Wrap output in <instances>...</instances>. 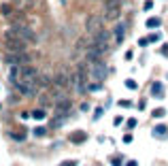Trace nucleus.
I'll use <instances>...</instances> for the list:
<instances>
[{
	"label": "nucleus",
	"instance_id": "18",
	"mask_svg": "<svg viewBox=\"0 0 168 166\" xmlns=\"http://www.w3.org/2000/svg\"><path fill=\"white\" fill-rule=\"evenodd\" d=\"M162 115H164V109H156L153 111V117H162Z\"/></svg>",
	"mask_w": 168,
	"mask_h": 166
},
{
	"label": "nucleus",
	"instance_id": "20",
	"mask_svg": "<svg viewBox=\"0 0 168 166\" xmlns=\"http://www.w3.org/2000/svg\"><path fill=\"white\" fill-rule=\"evenodd\" d=\"M119 107H132V102H130V100H121Z\"/></svg>",
	"mask_w": 168,
	"mask_h": 166
},
{
	"label": "nucleus",
	"instance_id": "19",
	"mask_svg": "<svg viewBox=\"0 0 168 166\" xmlns=\"http://www.w3.org/2000/svg\"><path fill=\"white\" fill-rule=\"evenodd\" d=\"M60 166H77V162H74V160H66V162H62Z\"/></svg>",
	"mask_w": 168,
	"mask_h": 166
},
{
	"label": "nucleus",
	"instance_id": "5",
	"mask_svg": "<svg viewBox=\"0 0 168 166\" xmlns=\"http://www.w3.org/2000/svg\"><path fill=\"white\" fill-rule=\"evenodd\" d=\"M7 64H11V66H24V64H30V56L26 53V51H9L7 53Z\"/></svg>",
	"mask_w": 168,
	"mask_h": 166
},
{
	"label": "nucleus",
	"instance_id": "21",
	"mask_svg": "<svg viewBox=\"0 0 168 166\" xmlns=\"http://www.w3.org/2000/svg\"><path fill=\"white\" fill-rule=\"evenodd\" d=\"M2 13H4V15H9V13H11V7H7V4H4V7H2Z\"/></svg>",
	"mask_w": 168,
	"mask_h": 166
},
{
	"label": "nucleus",
	"instance_id": "6",
	"mask_svg": "<svg viewBox=\"0 0 168 166\" xmlns=\"http://www.w3.org/2000/svg\"><path fill=\"white\" fill-rule=\"evenodd\" d=\"M92 36H94V45H98V47L104 49V51H108L111 41H113V36H115V34H111V32H107V30L102 28L100 32H96V34H92Z\"/></svg>",
	"mask_w": 168,
	"mask_h": 166
},
{
	"label": "nucleus",
	"instance_id": "3",
	"mask_svg": "<svg viewBox=\"0 0 168 166\" xmlns=\"http://www.w3.org/2000/svg\"><path fill=\"white\" fill-rule=\"evenodd\" d=\"M87 68H89V79L92 81H102L107 77V66L104 62H87Z\"/></svg>",
	"mask_w": 168,
	"mask_h": 166
},
{
	"label": "nucleus",
	"instance_id": "16",
	"mask_svg": "<svg viewBox=\"0 0 168 166\" xmlns=\"http://www.w3.org/2000/svg\"><path fill=\"white\" fill-rule=\"evenodd\" d=\"M156 134H166V126H157V128H156Z\"/></svg>",
	"mask_w": 168,
	"mask_h": 166
},
{
	"label": "nucleus",
	"instance_id": "7",
	"mask_svg": "<svg viewBox=\"0 0 168 166\" xmlns=\"http://www.w3.org/2000/svg\"><path fill=\"white\" fill-rule=\"evenodd\" d=\"M104 17H98V15H92V17H87L85 19V30H87V34H96L100 32L102 28H104Z\"/></svg>",
	"mask_w": 168,
	"mask_h": 166
},
{
	"label": "nucleus",
	"instance_id": "10",
	"mask_svg": "<svg viewBox=\"0 0 168 166\" xmlns=\"http://www.w3.org/2000/svg\"><path fill=\"white\" fill-rule=\"evenodd\" d=\"M151 94H153V96H157V98H162V96H164L162 83H153V85H151Z\"/></svg>",
	"mask_w": 168,
	"mask_h": 166
},
{
	"label": "nucleus",
	"instance_id": "23",
	"mask_svg": "<svg viewBox=\"0 0 168 166\" xmlns=\"http://www.w3.org/2000/svg\"><path fill=\"white\" fill-rule=\"evenodd\" d=\"M128 166H136V162H128Z\"/></svg>",
	"mask_w": 168,
	"mask_h": 166
},
{
	"label": "nucleus",
	"instance_id": "14",
	"mask_svg": "<svg viewBox=\"0 0 168 166\" xmlns=\"http://www.w3.org/2000/svg\"><path fill=\"white\" fill-rule=\"evenodd\" d=\"M147 38H149V43H157V41L162 38V34H149Z\"/></svg>",
	"mask_w": 168,
	"mask_h": 166
},
{
	"label": "nucleus",
	"instance_id": "13",
	"mask_svg": "<svg viewBox=\"0 0 168 166\" xmlns=\"http://www.w3.org/2000/svg\"><path fill=\"white\" fill-rule=\"evenodd\" d=\"M32 117H34V119H43V117H45V111H43V109H38V111L32 113Z\"/></svg>",
	"mask_w": 168,
	"mask_h": 166
},
{
	"label": "nucleus",
	"instance_id": "12",
	"mask_svg": "<svg viewBox=\"0 0 168 166\" xmlns=\"http://www.w3.org/2000/svg\"><path fill=\"white\" fill-rule=\"evenodd\" d=\"M160 24H162V22H160L157 17H151V19H147V26H149V28H157Z\"/></svg>",
	"mask_w": 168,
	"mask_h": 166
},
{
	"label": "nucleus",
	"instance_id": "15",
	"mask_svg": "<svg viewBox=\"0 0 168 166\" xmlns=\"http://www.w3.org/2000/svg\"><path fill=\"white\" fill-rule=\"evenodd\" d=\"M126 87H128V90H136V83H134L132 79H128V81H126Z\"/></svg>",
	"mask_w": 168,
	"mask_h": 166
},
{
	"label": "nucleus",
	"instance_id": "4",
	"mask_svg": "<svg viewBox=\"0 0 168 166\" xmlns=\"http://www.w3.org/2000/svg\"><path fill=\"white\" fill-rule=\"evenodd\" d=\"M11 30H15L17 34H22L24 38H28L30 43H36L38 41V36H36V32L30 28L28 24H24V22H13V26H11Z\"/></svg>",
	"mask_w": 168,
	"mask_h": 166
},
{
	"label": "nucleus",
	"instance_id": "11",
	"mask_svg": "<svg viewBox=\"0 0 168 166\" xmlns=\"http://www.w3.org/2000/svg\"><path fill=\"white\" fill-rule=\"evenodd\" d=\"M70 139H72V143H83L85 141V134H83V132H74Z\"/></svg>",
	"mask_w": 168,
	"mask_h": 166
},
{
	"label": "nucleus",
	"instance_id": "1",
	"mask_svg": "<svg viewBox=\"0 0 168 166\" xmlns=\"http://www.w3.org/2000/svg\"><path fill=\"white\" fill-rule=\"evenodd\" d=\"M87 79H89V68H87V62L85 64H79L77 71L72 72V79H70V87L74 94H83L87 90Z\"/></svg>",
	"mask_w": 168,
	"mask_h": 166
},
{
	"label": "nucleus",
	"instance_id": "2",
	"mask_svg": "<svg viewBox=\"0 0 168 166\" xmlns=\"http://www.w3.org/2000/svg\"><path fill=\"white\" fill-rule=\"evenodd\" d=\"M28 38H24L22 34H17L15 30H9L7 34H4V47L9 49V51H26L28 49Z\"/></svg>",
	"mask_w": 168,
	"mask_h": 166
},
{
	"label": "nucleus",
	"instance_id": "8",
	"mask_svg": "<svg viewBox=\"0 0 168 166\" xmlns=\"http://www.w3.org/2000/svg\"><path fill=\"white\" fill-rule=\"evenodd\" d=\"M38 102H41V107L43 109H49V107H55V100H53V96L49 94H38Z\"/></svg>",
	"mask_w": 168,
	"mask_h": 166
},
{
	"label": "nucleus",
	"instance_id": "22",
	"mask_svg": "<svg viewBox=\"0 0 168 166\" xmlns=\"http://www.w3.org/2000/svg\"><path fill=\"white\" fill-rule=\"evenodd\" d=\"M136 126V119H128V128H134Z\"/></svg>",
	"mask_w": 168,
	"mask_h": 166
},
{
	"label": "nucleus",
	"instance_id": "17",
	"mask_svg": "<svg viewBox=\"0 0 168 166\" xmlns=\"http://www.w3.org/2000/svg\"><path fill=\"white\" fill-rule=\"evenodd\" d=\"M45 132H47V130H45V128H34V134H36V136H43Z\"/></svg>",
	"mask_w": 168,
	"mask_h": 166
},
{
	"label": "nucleus",
	"instance_id": "9",
	"mask_svg": "<svg viewBox=\"0 0 168 166\" xmlns=\"http://www.w3.org/2000/svg\"><path fill=\"white\" fill-rule=\"evenodd\" d=\"M113 34H115V38H117V41H123V38H126V24H117Z\"/></svg>",
	"mask_w": 168,
	"mask_h": 166
}]
</instances>
